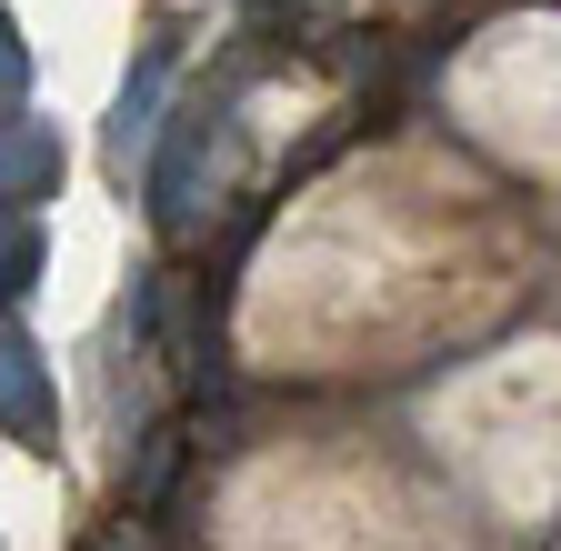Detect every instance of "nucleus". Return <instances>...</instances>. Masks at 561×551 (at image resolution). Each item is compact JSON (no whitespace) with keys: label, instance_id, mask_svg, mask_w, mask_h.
Here are the masks:
<instances>
[{"label":"nucleus","instance_id":"nucleus-1","mask_svg":"<svg viewBox=\"0 0 561 551\" xmlns=\"http://www.w3.org/2000/svg\"><path fill=\"white\" fill-rule=\"evenodd\" d=\"M0 432H11V441H31V451H50V432H60L50 361L31 352L21 331H0Z\"/></svg>","mask_w":561,"mask_h":551},{"label":"nucleus","instance_id":"nucleus-6","mask_svg":"<svg viewBox=\"0 0 561 551\" xmlns=\"http://www.w3.org/2000/svg\"><path fill=\"white\" fill-rule=\"evenodd\" d=\"M21 91H31V41H21V21H11V11H0V111H11Z\"/></svg>","mask_w":561,"mask_h":551},{"label":"nucleus","instance_id":"nucleus-7","mask_svg":"<svg viewBox=\"0 0 561 551\" xmlns=\"http://www.w3.org/2000/svg\"><path fill=\"white\" fill-rule=\"evenodd\" d=\"M101 551H140V541H130V521H121V531H111V541H101Z\"/></svg>","mask_w":561,"mask_h":551},{"label":"nucleus","instance_id":"nucleus-3","mask_svg":"<svg viewBox=\"0 0 561 551\" xmlns=\"http://www.w3.org/2000/svg\"><path fill=\"white\" fill-rule=\"evenodd\" d=\"M60 191V130L50 120H0V211H31Z\"/></svg>","mask_w":561,"mask_h":551},{"label":"nucleus","instance_id":"nucleus-2","mask_svg":"<svg viewBox=\"0 0 561 551\" xmlns=\"http://www.w3.org/2000/svg\"><path fill=\"white\" fill-rule=\"evenodd\" d=\"M171 60H181V41H171V31H151L140 71H130V81H121V101H111V161L151 151V130H161V91H171Z\"/></svg>","mask_w":561,"mask_h":551},{"label":"nucleus","instance_id":"nucleus-4","mask_svg":"<svg viewBox=\"0 0 561 551\" xmlns=\"http://www.w3.org/2000/svg\"><path fill=\"white\" fill-rule=\"evenodd\" d=\"M41 261H50V251H41L31 211H0V311H11V301H21V291L41 282Z\"/></svg>","mask_w":561,"mask_h":551},{"label":"nucleus","instance_id":"nucleus-5","mask_svg":"<svg viewBox=\"0 0 561 551\" xmlns=\"http://www.w3.org/2000/svg\"><path fill=\"white\" fill-rule=\"evenodd\" d=\"M171 471H181V432H151V441H140V471H130V502L151 512L171 492Z\"/></svg>","mask_w":561,"mask_h":551}]
</instances>
